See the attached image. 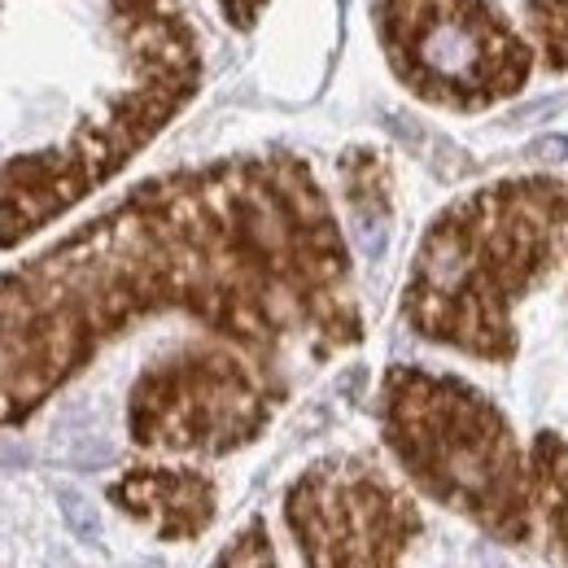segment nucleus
<instances>
[{
    "label": "nucleus",
    "mask_w": 568,
    "mask_h": 568,
    "mask_svg": "<svg viewBox=\"0 0 568 568\" xmlns=\"http://www.w3.org/2000/svg\"><path fill=\"white\" fill-rule=\"evenodd\" d=\"M538 468H542V477L560 490V529H565V542H568V446L560 437H538Z\"/></svg>",
    "instance_id": "6e6552de"
},
{
    "label": "nucleus",
    "mask_w": 568,
    "mask_h": 568,
    "mask_svg": "<svg viewBox=\"0 0 568 568\" xmlns=\"http://www.w3.org/2000/svg\"><path fill=\"white\" fill-rule=\"evenodd\" d=\"M219 568H272V551H267V542H263V529L254 525V529L236 542V551L223 556Z\"/></svg>",
    "instance_id": "9d476101"
},
{
    "label": "nucleus",
    "mask_w": 568,
    "mask_h": 568,
    "mask_svg": "<svg viewBox=\"0 0 568 568\" xmlns=\"http://www.w3.org/2000/svg\"><path fill=\"white\" fill-rule=\"evenodd\" d=\"M385 433L425 490L481 516L503 538H525L516 446L481 394L398 367L385 385Z\"/></svg>",
    "instance_id": "7ed1b4c3"
},
{
    "label": "nucleus",
    "mask_w": 568,
    "mask_h": 568,
    "mask_svg": "<svg viewBox=\"0 0 568 568\" xmlns=\"http://www.w3.org/2000/svg\"><path fill=\"white\" fill-rule=\"evenodd\" d=\"M342 284V241L302 166L227 162L144 184L119 214L4 281L9 420L71 376L101 333L158 306H189L245 342L306 315L355 342Z\"/></svg>",
    "instance_id": "f257e3e1"
},
{
    "label": "nucleus",
    "mask_w": 568,
    "mask_h": 568,
    "mask_svg": "<svg viewBox=\"0 0 568 568\" xmlns=\"http://www.w3.org/2000/svg\"><path fill=\"white\" fill-rule=\"evenodd\" d=\"M376 27L398 79L437 105H490L529 74V49L486 0H376Z\"/></svg>",
    "instance_id": "20e7f679"
},
{
    "label": "nucleus",
    "mask_w": 568,
    "mask_h": 568,
    "mask_svg": "<svg viewBox=\"0 0 568 568\" xmlns=\"http://www.w3.org/2000/svg\"><path fill=\"white\" fill-rule=\"evenodd\" d=\"M529 153H538V158H568V141L565 136H551V141L529 144Z\"/></svg>",
    "instance_id": "ddd939ff"
},
{
    "label": "nucleus",
    "mask_w": 568,
    "mask_h": 568,
    "mask_svg": "<svg viewBox=\"0 0 568 568\" xmlns=\"http://www.w3.org/2000/svg\"><path fill=\"white\" fill-rule=\"evenodd\" d=\"M58 507H62V520L71 525V534L79 542H92V547L101 542V516L74 486H58Z\"/></svg>",
    "instance_id": "1a4fd4ad"
},
{
    "label": "nucleus",
    "mask_w": 568,
    "mask_h": 568,
    "mask_svg": "<svg viewBox=\"0 0 568 568\" xmlns=\"http://www.w3.org/2000/svg\"><path fill=\"white\" fill-rule=\"evenodd\" d=\"M258 9H263V0H223V13H227L236 27H254Z\"/></svg>",
    "instance_id": "f8f14e48"
},
{
    "label": "nucleus",
    "mask_w": 568,
    "mask_h": 568,
    "mask_svg": "<svg viewBox=\"0 0 568 568\" xmlns=\"http://www.w3.org/2000/svg\"><path fill=\"white\" fill-rule=\"evenodd\" d=\"M267 407L250 376L227 355H189L144 372L132 394V433L144 446H241Z\"/></svg>",
    "instance_id": "39448f33"
},
{
    "label": "nucleus",
    "mask_w": 568,
    "mask_h": 568,
    "mask_svg": "<svg viewBox=\"0 0 568 568\" xmlns=\"http://www.w3.org/2000/svg\"><path fill=\"white\" fill-rule=\"evenodd\" d=\"M568 184L520 180L495 184L428 227L407 284V320L433 342L473 355L507 358L516 337L507 306L538 281L565 236Z\"/></svg>",
    "instance_id": "f03ea898"
},
{
    "label": "nucleus",
    "mask_w": 568,
    "mask_h": 568,
    "mask_svg": "<svg viewBox=\"0 0 568 568\" xmlns=\"http://www.w3.org/2000/svg\"><path fill=\"white\" fill-rule=\"evenodd\" d=\"M136 568H166V565H162V560H141Z\"/></svg>",
    "instance_id": "4468645a"
},
{
    "label": "nucleus",
    "mask_w": 568,
    "mask_h": 568,
    "mask_svg": "<svg viewBox=\"0 0 568 568\" xmlns=\"http://www.w3.org/2000/svg\"><path fill=\"white\" fill-rule=\"evenodd\" d=\"M114 498L136 507V516H153L162 538L202 534L214 516V490L193 473H141L114 486Z\"/></svg>",
    "instance_id": "423d86ee"
},
{
    "label": "nucleus",
    "mask_w": 568,
    "mask_h": 568,
    "mask_svg": "<svg viewBox=\"0 0 568 568\" xmlns=\"http://www.w3.org/2000/svg\"><path fill=\"white\" fill-rule=\"evenodd\" d=\"M114 459V446L110 442H83V450H74V455H67V468H79V473H92V468H105Z\"/></svg>",
    "instance_id": "9b49d317"
},
{
    "label": "nucleus",
    "mask_w": 568,
    "mask_h": 568,
    "mask_svg": "<svg viewBox=\"0 0 568 568\" xmlns=\"http://www.w3.org/2000/svg\"><path fill=\"white\" fill-rule=\"evenodd\" d=\"M525 18L547 53V67L568 71V0H525Z\"/></svg>",
    "instance_id": "0eeeda50"
}]
</instances>
